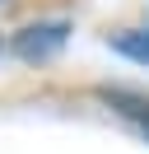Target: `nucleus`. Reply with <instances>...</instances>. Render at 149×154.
<instances>
[{
  "label": "nucleus",
  "instance_id": "nucleus-1",
  "mask_svg": "<svg viewBox=\"0 0 149 154\" xmlns=\"http://www.w3.org/2000/svg\"><path fill=\"white\" fill-rule=\"evenodd\" d=\"M65 33H70V23H33V28H23L14 38V51L23 61H42V56H51L65 42Z\"/></svg>",
  "mask_w": 149,
  "mask_h": 154
},
{
  "label": "nucleus",
  "instance_id": "nucleus-2",
  "mask_svg": "<svg viewBox=\"0 0 149 154\" xmlns=\"http://www.w3.org/2000/svg\"><path fill=\"white\" fill-rule=\"evenodd\" d=\"M112 47L126 51V56H135V61H149V33H117Z\"/></svg>",
  "mask_w": 149,
  "mask_h": 154
},
{
  "label": "nucleus",
  "instance_id": "nucleus-3",
  "mask_svg": "<svg viewBox=\"0 0 149 154\" xmlns=\"http://www.w3.org/2000/svg\"><path fill=\"white\" fill-rule=\"evenodd\" d=\"M144 131H149V122H144Z\"/></svg>",
  "mask_w": 149,
  "mask_h": 154
}]
</instances>
